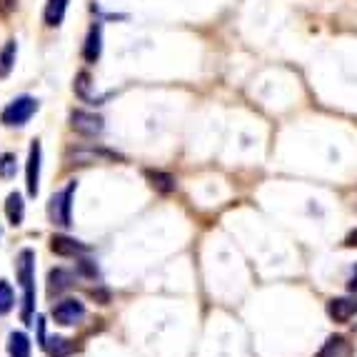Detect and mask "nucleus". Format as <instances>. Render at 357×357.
<instances>
[{"label":"nucleus","instance_id":"nucleus-23","mask_svg":"<svg viewBox=\"0 0 357 357\" xmlns=\"http://www.w3.org/2000/svg\"><path fill=\"white\" fill-rule=\"evenodd\" d=\"M90 295H93L96 300H100V305L107 303V292H102V290H90Z\"/></svg>","mask_w":357,"mask_h":357},{"label":"nucleus","instance_id":"nucleus-2","mask_svg":"<svg viewBox=\"0 0 357 357\" xmlns=\"http://www.w3.org/2000/svg\"><path fill=\"white\" fill-rule=\"evenodd\" d=\"M36 113H38L36 98L20 96V98H15V100H13L3 113H0V120H3V126H8V128H20V126H25V123H28Z\"/></svg>","mask_w":357,"mask_h":357},{"label":"nucleus","instance_id":"nucleus-1","mask_svg":"<svg viewBox=\"0 0 357 357\" xmlns=\"http://www.w3.org/2000/svg\"><path fill=\"white\" fill-rule=\"evenodd\" d=\"M15 273H18L20 287H23V322H30L33 310H36V252H20L18 262H15Z\"/></svg>","mask_w":357,"mask_h":357},{"label":"nucleus","instance_id":"nucleus-12","mask_svg":"<svg viewBox=\"0 0 357 357\" xmlns=\"http://www.w3.org/2000/svg\"><path fill=\"white\" fill-rule=\"evenodd\" d=\"M66 10H68V0H48V6H45V13H43V18H45V25L48 28H58L66 18Z\"/></svg>","mask_w":357,"mask_h":357},{"label":"nucleus","instance_id":"nucleus-13","mask_svg":"<svg viewBox=\"0 0 357 357\" xmlns=\"http://www.w3.org/2000/svg\"><path fill=\"white\" fill-rule=\"evenodd\" d=\"M6 215L8 220H10V225H23V218H25V203L23 197L18 195V192H10L6 200Z\"/></svg>","mask_w":357,"mask_h":357},{"label":"nucleus","instance_id":"nucleus-22","mask_svg":"<svg viewBox=\"0 0 357 357\" xmlns=\"http://www.w3.org/2000/svg\"><path fill=\"white\" fill-rule=\"evenodd\" d=\"M15 8H18V0H0V15H3V18L10 15Z\"/></svg>","mask_w":357,"mask_h":357},{"label":"nucleus","instance_id":"nucleus-5","mask_svg":"<svg viewBox=\"0 0 357 357\" xmlns=\"http://www.w3.org/2000/svg\"><path fill=\"white\" fill-rule=\"evenodd\" d=\"M70 128L85 137H96V135H100L105 126H102L100 115L88 113V110H73L70 113Z\"/></svg>","mask_w":357,"mask_h":357},{"label":"nucleus","instance_id":"nucleus-11","mask_svg":"<svg viewBox=\"0 0 357 357\" xmlns=\"http://www.w3.org/2000/svg\"><path fill=\"white\" fill-rule=\"evenodd\" d=\"M145 178H148V183L153 185L158 192H162V195H170V192H175V188H178V180L170 173H162V170H148Z\"/></svg>","mask_w":357,"mask_h":357},{"label":"nucleus","instance_id":"nucleus-10","mask_svg":"<svg viewBox=\"0 0 357 357\" xmlns=\"http://www.w3.org/2000/svg\"><path fill=\"white\" fill-rule=\"evenodd\" d=\"M73 287V275L63 268H55L48 273V295H60V292H66Z\"/></svg>","mask_w":357,"mask_h":357},{"label":"nucleus","instance_id":"nucleus-15","mask_svg":"<svg viewBox=\"0 0 357 357\" xmlns=\"http://www.w3.org/2000/svg\"><path fill=\"white\" fill-rule=\"evenodd\" d=\"M15 55H18V45H15V40H8L3 53H0V77L10 75L13 66H15Z\"/></svg>","mask_w":357,"mask_h":357},{"label":"nucleus","instance_id":"nucleus-6","mask_svg":"<svg viewBox=\"0 0 357 357\" xmlns=\"http://www.w3.org/2000/svg\"><path fill=\"white\" fill-rule=\"evenodd\" d=\"M25 188L28 195L36 197L40 190V140H33L28 153V167H25Z\"/></svg>","mask_w":357,"mask_h":357},{"label":"nucleus","instance_id":"nucleus-18","mask_svg":"<svg viewBox=\"0 0 357 357\" xmlns=\"http://www.w3.org/2000/svg\"><path fill=\"white\" fill-rule=\"evenodd\" d=\"M13 175H15V155L3 153V155H0V178L10 180Z\"/></svg>","mask_w":357,"mask_h":357},{"label":"nucleus","instance_id":"nucleus-9","mask_svg":"<svg viewBox=\"0 0 357 357\" xmlns=\"http://www.w3.org/2000/svg\"><path fill=\"white\" fill-rule=\"evenodd\" d=\"M355 300L352 298H333L328 303V315L333 317L335 322H347L352 315H355Z\"/></svg>","mask_w":357,"mask_h":357},{"label":"nucleus","instance_id":"nucleus-16","mask_svg":"<svg viewBox=\"0 0 357 357\" xmlns=\"http://www.w3.org/2000/svg\"><path fill=\"white\" fill-rule=\"evenodd\" d=\"M15 305V295H13V287L6 280H0V315H8Z\"/></svg>","mask_w":357,"mask_h":357},{"label":"nucleus","instance_id":"nucleus-19","mask_svg":"<svg viewBox=\"0 0 357 357\" xmlns=\"http://www.w3.org/2000/svg\"><path fill=\"white\" fill-rule=\"evenodd\" d=\"M50 342H53V345H50V357H68L73 352V345L68 340L55 337V340H50Z\"/></svg>","mask_w":357,"mask_h":357},{"label":"nucleus","instance_id":"nucleus-7","mask_svg":"<svg viewBox=\"0 0 357 357\" xmlns=\"http://www.w3.org/2000/svg\"><path fill=\"white\" fill-rule=\"evenodd\" d=\"M50 250L60 257H75V255H85L90 248L83 243H77L75 238H68V235H53V240H50Z\"/></svg>","mask_w":357,"mask_h":357},{"label":"nucleus","instance_id":"nucleus-3","mask_svg":"<svg viewBox=\"0 0 357 357\" xmlns=\"http://www.w3.org/2000/svg\"><path fill=\"white\" fill-rule=\"evenodd\" d=\"M75 188H77V183L73 180L66 190L55 192V195L50 197L48 213H50V220H53L55 225H60V227L70 225V208H73V195H75Z\"/></svg>","mask_w":357,"mask_h":357},{"label":"nucleus","instance_id":"nucleus-4","mask_svg":"<svg viewBox=\"0 0 357 357\" xmlns=\"http://www.w3.org/2000/svg\"><path fill=\"white\" fill-rule=\"evenodd\" d=\"M85 317V305L75 298H66L60 300L53 307V320L63 328H70V325H77V322Z\"/></svg>","mask_w":357,"mask_h":357},{"label":"nucleus","instance_id":"nucleus-14","mask_svg":"<svg viewBox=\"0 0 357 357\" xmlns=\"http://www.w3.org/2000/svg\"><path fill=\"white\" fill-rule=\"evenodd\" d=\"M8 355L10 357H30V340L25 333H10L8 337Z\"/></svg>","mask_w":357,"mask_h":357},{"label":"nucleus","instance_id":"nucleus-25","mask_svg":"<svg viewBox=\"0 0 357 357\" xmlns=\"http://www.w3.org/2000/svg\"><path fill=\"white\" fill-rule=\"evenodd\" d=\"M347 287H350V290H357V270L352 273V278H350V282H347Z\"/></svg>","mask_w":357,"mask_h":357},{"label":"nucleus","instance_id":"nucleus-8","mask_svg":"<svg viewBox=\"0 0 357 357\" xmlns=\"http://www.w3.org/2000/svg\"><path fill=\"white\" fill-rule=\"evenodd\" d=\"M100 53H102V28H100V23H93L88 30V38H85V45H83L85 63H98Z\"/></svg>","mask_w":357,"mask_h":357},{"label":"nucleus","instance_id":"nucleus-24","mask_svg":"<svg viewBox=\"0 0 357 357\" xmlns=\"http://www.w3.org/2000/svg\"><path fill=\"white\" fill-rule=\"evenodd\" d=\"M345 245L347 248H357V230H352L350 235L345 238Z\"/></svg>","mask_w":357,"mask_h":357},{"label":"nucleus","instance_id":"nucleus-17","mask_svg":"<svg viewBox=\"0 0 357 357\" xmlns=\"http://www.w3.org/2000/svg\"><path fill=\"white\" fill-rule=\"evenodd\" d=\"M342 345H345V337H340V335H333V337L325 342V347H322L320 352H317L315 357H335L340 350H342Z\"/></svg>","mask_w":357,"mask_h":357},{"label":"nucleus","instance_id":"nucleus-21","mask_svg":"<svg viewBox=\"0 0 357 357\" xmlns=\"http://www.w3.org/2000/svg\"><path fill=\"white\" fill-rule=\"evenodd\" d=\"M77 273L85 275V278H98V265L96 260H90V257H83V260H77Z\"/></svg>","mask_w":357,"mask_h":357},{"label":"nucleus","instance_id":"nucleus-20","mask_svg":"<svg viewBox=\"0 0 357 357\" xmlns=\"http://www.w3.org/2000/svg\"><path fill=\"white\" fill-rule=\"evenodd\" d=\"M75 93L85 100H90V75L88 73H77L75 75Z\"/></svg>","mask_w":357,"mask_h":357}]
</instances>
